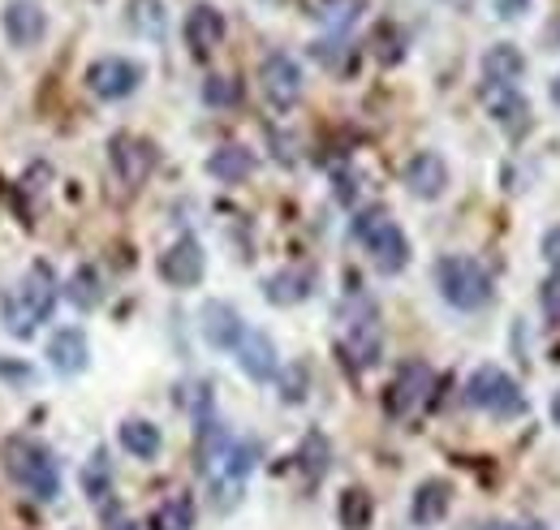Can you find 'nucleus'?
Wrapping results in <instances>:
<instances>
[{
  "label": "nucleus",
  "mask_w": 560,
  "mask_h": 530,
  "mask_svg": "<svg viewBox=\"0 0 560 530\" xmlns=\"http://www.w3.org/2000/svg\"><path fill=\"white\" fill-rule=\"evenodd\" d=\"M466 401H470L475 410L495 414V418H513V414L526 410L522 384H517L509 371H500V367H475L470 380H466Z\"/></svg>",
  "instance_id": "39448f33"
},
{
  "label": "nucleus",
  "mask_w": 560,
  "mask_h": 530,
  "mask_svg": "<svg viewBox=\"0 0 560 530\" xmlns=\"http://www.w3.org/2000/svg\"><path fill=\"white\" fill-rule=\"evenodd\" d=\"M302 398H306V371L293 367V371L284 376V401H302Z\"/></svg>",
  "instance_id": "473e14b6"
},
{
  "label": "nucleus",
  "mask_w": 560,
  "mask_h": 530,
  "mask_svg": "<svg viewBox=\"0 0 560 530\" xmlns=\"http://www.w3.org/2000/svg\"><path fill=\"white\" fill-rule=\"evenodd\" d=\"M353 238L362 242V251L371 255V264L380 267L384 276H397L410 264V238L401 233L397 220H388L384 207H371V211H358L353 216Z\"/></svg>",
  "instance_id": "20e7f679"
},
{
  "label": "nucleus",
  "mask_w": 560,
  "mask_h": 530,
  "mask_svg": "<svg viewBox=\"0 0 560 530\" xmlns=\"http://www.w3.org/2000/svg\"><path fill=\"white\" fill-rule=\"evenodd\" d=\"M0 26H4V39L13 48H35L48 35V13L39 0H9L0 13Z\"/></svg>",
  "instance_id": "1a4fd4ad"
},
{
  "label": "nucleus",
  "mask_w": 560,
  "mask_h": 530,
  "mask_svg": "<svg viewBox=\"0 0 560 530\" xmlns=\"http://www.w3.org/2000/svg\"><path fill=\"white\" fill-rule=\"evenodd\" d=\"M552 104L560 108V73H557V82H552Z\"/></svg>",
  "instance_id": "e433bc0d"
},
{
  "label": "nucleus",
  "mask_w": 560,
  "mask_h": 530,
  "mask_svg": "<svg viewBox=\"0 0 560 530\" xmlns=\"http://www.w3.org/2000/svg\"><path fill=\"white\" fill-rule=\"evenodd\" d=\"M224 31H229V22H224V13L208 4V0H199V4H190V13H186V26H182V35H186V48L203 61L211 57L215 48H220V39H224Z\"/></svg>",
  "instance_id": "9b49d317"
},
{
  "label": "nucleus",
  "mask_w": 560,
  "mask_h": 530,
  "mask_svg": "<svg viewBox=\"0 0 560 530\" xmlns=\"http://www.w3.org/2000/svg\"><path fill=\"white\" fill-rule=\"evenodd\" d=\"M57 293H61V285H57V272L48 264H35L26 272V280L4 298V307H0V324L9 336H18V341H26V336H35V329L52 315V307H57Z\"/></svg>",
  "instance_id": "f257e3e1"
},
{
  "label": "nucleus",
  "mask_w": 560,
  "mask_h": 530,
  "mask_svg": "<svg viewBox=\"0 0 560 530\" xmlns=\"http://www.w3.org/2000/svg\"><path fill=\"white\" fill-rule=\"evenodd\" d=\"M483 104H488L491 122H495L500 130L522 134L530 126V104L522 100L517 87H491V82H483Z\"/></svg>",
  "instance_id": "dca6fc26"
},
{
  "label": "nucleus",
  "mask_w": 560,
  "mask_h": 530,
  "mask_svg": "<svg viewBox=\"0 0 560 530\" xmlns=\"http://www.w3.org/2000/svg\"><path fill=\"white\" fill-rule=\"evenodd\" d=\"M509 530H544L539 522H522V527H509Z\"/></svg>",
  "instance_id": "4c0bfd02"
},
{
  "label": "nucleus",
  "mask_w": 560,
  "mask_h": 530,
  "mask_svg": "<svg viewBox=\"0 0 560 530\" xmlns=\"http://www.w3.org/2000/svg\"><path fill=\"white\" fill-rule=\"evenodd\" d=\"M544 307H548V315H552V320H560V276L544 285Z\"/></svg>",
  "instance_id": "72a5a7b5"
},
{
  "label": "nucleus",
  "mask_w": 560,
  "mask_h": 530,
  "mask_svg": "<svg viewBox=\"0 0 560 530\" xmlns=\"http://www.w3.org/2000/svg\"><path fill=\"white\" fill-rule=\"evenodd\" d=\"M160 280L164 285H173V289H195L199 280H203V272H208V255H203V246H199V238H177L164 255H160Z\"/></svg>",
  "instance_id": "0eeeda50"
},
{
  "label": "nucleus",
  "mask_w": 560,
  "mask_h": 530,
  "mask_svg": "<svg viewBox=\"0 0 560 530\" xmlns=\"http://www.w3.org/2000/svg\"><path fill=\"white\" fill-rule=\"evenodd\" d=\"M311 289H315V276L302 272V267H284V272H272L264 280V298L272 307H298V302L311 298Z\"/></svg>",
  "instance_id": "6ab92c4d"
},
{
  "label": "nucleus",
  "mask_w": 560,
  "mask_h": 530,
  "mask_svg": "<svg viewBox=\"0 0 560 530\" xmlns=\"http://www.w3.org/2000/svg\"><path fill=\"white\" fill-rule=\"evenodd\" d=\"M151 530H195V500L190 496H168L155 514H151Z\"/></svg>",
  "instance_id": "a878e982"
},
{
  "label": "nucleus",
  "mask_w": 560,
  "mask_h": 530,
  "mask_svg": "<svg viewBox=\"0 0 560 530\" xmlns=\"http://www.w3.org/2000/svg\"><path fill=\"white\" fill-rule=\"evenodd\" d=\"M259 87H264V100L280 108V113H289L298 100H302V66L289 57V53H272V57H264V66H259Z\"/></svg>",
  "instance_id": "6e6552de"
},
{
  "label": "nucleus",
  "mask_w": 560,
  "mask_h": 530,
  "mask_svg": "<svg viewBox=\"0 0 560 530\" xmlns=\"http://www.w3.org/2000/svg\"><path fill=\"white\" fill-rule=\"evenodd\" d=\"M108 155H113V169L126 186H142L155 169V147L147 138H135V134H117L108 142Z\"/></svg>",
  "instance_id": "9d476101"
},
{
  "label": "nucleus",
  "mask_w": 560,
  "mask_h": 530,
  "mask_svg": "<svg viewBox=\"0 0 560 530\" xmlns=\"http://www.w3.org/2000/svg\"><path fill=\"white\" fill-rule=\"evenodd\" d=\"M401 182H406V191H410L415 199L431 203L448 191V164H444L435 151H419V155H410V164H406Z\"/></svg>",
  "instance_id": "2eb2a0df"
},
{
  "label": "nucleus",
  "mask_w": 560,
  "mask_h": 530,
  "mask_svg": "<svg viewBox=\"0 0 560 530\" xmlns=\"http://www.w3.org/2000/svg\"><path fill=\"white\" fill-rule=\"evenodd\" d=\"M380 349H384V341H380V329H375V320H371V315H366V320H358V324H350L346 354H350L353 367H371V362H380Z\"/></svg>",
  "instance_id": "b1692460"
},
{
  "label": "nucleus",
  "mask_w": 560,
  "mask_h": 530,
  "mask_svg": "<svg viewBox=\"0 0 560 530\" xmlns=\"http://www.w3.org/2000/svg\"><path fill=\"white\" fill-rule=\"evenodd\" d=\"M237 367L255 380V384H268V380H277L280 376V354L277 345H272V336L259 329H246V336L237 341Z\"/></svg>",
  "instance_id": "f8f14e48"
},
{
  "label": "nucleus",
  "mask_w": 560,
  "mask_h": 530,
  "mask_svg": "<svg viewBox=\"0 0 560 530\" xmlns=\"http://www.w3.org/2000/svg\"><path fill=\"white\" fill-rule=\"evenodd\" d=\"M0 462H4V474L31 496V500H57L61 496V465L57 458L31 440V436H13L0 445Z\"/></svg>",
  "instance_id": "f03ea898"
},
{
  "label": "nucleus",
  "mask_w": 560,
  "mask_h": 530,
  "mask_svg": "<svg viewBox=\"0 0 560 530\" xmlns=\"http://www.w3.org/2000/svg\"><path fill=\"white\" fill-rule=\"evenodd\" d=\"M431 389H435L431 367H427V362H406V367L397 371V384H393V410H397V414L419 410Z\"/></svg>",
  "instance_id": "f3484780"
},
{
  "label": "nucleus",
  "mask_w": 560,
  "mask_h": 530,
  "mask_svg": "<svg viewBox=\"0 0 560 530\" xmlns=\"http://www.w3.org/2000/svg\"><path fill=\"white\" fill-rule=\"evenodd\" d=\"M220 462H224V474H229V479H246V474L255 470V462H259V449L246 445V440H237V445H229V453H224Z\"/></svg>",
  "instance_id": "c85d7f7f"
},
{
  "label": "nucleus",
  "mask_w": 560,
  "mask_h": 530,
  "mask_svg": "<svg viewBox=\"0 0 560 530\" xmlns=\"http://www.w3.org/2000/svg\"><path fill=\"white\" fill-rule=\"evenodd\" d=\"M113 530H139L135 522H121V527H113Z\"/></svg>",
  "instance_id": "ea45409f"
},
{
  "label": "nucleus",
  "mask_w": 560,
  "mask_h": 530,
  "mask_svg": "<svg viewBox=\"0 0 560 530\" xmlns=\"http://www.w3.org/2000/svg\"><path fill=\"white\" fill-rule=\"evenodd\" d=\"M448 505H453V487L444 479H427V483H419V492L410 500V522L415 527H440Z\"/></svg>",
  "instance_id": "a211bd4d"
},
{
  "label": "nucleus",
  "mask_w": 560,
  "mask_h": 530,
  "mask_svg": "<svg viewBox=\"0 0 560 530\" xmlns=\"http://www.w3.org/2000/svg\"><path fill=\"white\" fill-rule=\"evenodd\" d=\"M358 9H362V0H332L324 18H328V26H337V31H346V26H350L353 18H358Z\"/></svg>",
  "instance_id": "7c9ffc66"
},
{
  "label": "nucleus",
  "mask_w": 560,
  "mask_h": 530,
  "mask_svg": "<svg viewBox=\"0 0 560 530\" xmlns=\"http://www.w3.org/2000/svg\"><path fill=\"white\" fill-rule=\"evenodd\" d=\"M66 298H70L78 311H95V307L104 302V280H100V272L91 264L78 267L70 276V285H66Z\"/></svg>",
  "instance_id": "393cba45"
},
{
  "label": "nucleus",
  "mask_w": 560,
  "mask_h": 530,
  "mask_svg": "<svg viewBox=\"0 0 560 530\" xmlns=\"http://www.w3.org/2000/svg\"><path fill=\"white\" fill-rule=\"evenodd\" d=\"M142 82V66L130 57H100L86 66V91L95 100H130Z\"/></svg>",
  "instance_id": "423d86ee"
},
{
  "label": "nucleus",
  "mask_w": 560,
  "mask_h": 530,
  "mask_svg": "<svg viewBox=\"0 0 560 530\" xmlns=\"http://www.w3.org/2000/svg\"><path fill=\"white\" fill-rule=\"evenodd\" d=\"M552 423L560 427V389H557V398H552Z\"/></svg>",
  "instance_id": "c9c22d12"
},
{
  "label": "nucleus",
  "mask_w": 560,
  "mask_h": 530,
  "mask_svg": "<svg viewBox=\"0 0 560 530\" xmlns=\"http://www.w3.org/2000/svg\"><path fill=\"white\" fill-rule=\"evenodd\" d=\"M539 255H544V264L560 272V224H552V229L539 238Z\"/></svg>",
  "instance_id": "2f4dec72"
},
{
  "label": "nucleus",
  "mask_w": 560,
  "mask_h": 530,
  "mask_svg": "<svg viewBox=\"0 0 560 530\" xmlns=\"http://www.w3.org/2000/svg\"><path fill=\"white\" fill-rule=\"evenodd\" d=\"M530 9V0H495V13L500 18H522Z\"/></svg>",
  "instance_id": "f704fd0d"
},
{
  "label": "nucleus",
  "mask_w": 560,
  "mask_h": 530,
  "mask_svg": "<svg viewBox=\"0 0 560 530\" xmlns=\"http://www.w3.org/2000/svg\"><path fill=\"white\" fill-rule=\"evenodd\" d=\"M208 173L215 182H224V186H237V182H246V177L255 173V155H250L246 147H237V142L215 147L208 155Z\"/></svg>",
  "instance_id": "412c9836"
},
{
  "label": "nucleus",
  "mask_w": 560,
  "mask_h": 530,
  "mask_svg": "<svg viewBox=\"0 0 560 530\" xmlns=\"http://www.w3.org/2000/svg\"><path fill=\"white\" fill-rule=\"evenodd\" d=\"M203 100H208L211 108H233L237 100H242V87H237V78H208L203 82Z\"/></svg>",
  "instance_id": "c756f323"
},
{
  "label": "nucleus",
  "mask_w": 560,
  "mask_h": 530,
  "mask_svg": "<svg viewBox=\"0 0 560 530\" xmlns=\"http://www.w3.org/2000/svg\"><path fill=\"white\" fill-rule=\"evenodd\" d=\"M522 73H526V57L513 44H491L483 53V78L491 87H517Z\"/></svg>",
  "instance_id": "4be33fe9"
},
{
  "label": "nucleus",
  "mask_w": 560,
  "mask_h": 530,
  "mask_svg": "<svg viewBox=\"0 0 560 530\" xmlns=\"http://www.w3.org/2000/svg\"><path fill=\"white\" fill-rule=\"evenodd\" d=\"M126 22L142 39H160L168 31V9L164 0H126Z\"/></svg>",
  "instance_id": "5701e85b"
},
{
  "label": "nucleus",
  "mask_w": 560,
  "mask_h": 530,
  "mask_svg": "<svg viewBox=\"0 0 560 530\" xmlns=\"http://www.w3.org/2000/svg\"><path fill=\"white\" fill-rule=\"evenodd\" d=\"M337 518H341L346 530H366L371 518H375V505H371V496L362 487H346L341 492V505H337Z\"/></svg>",
  "instance_id": "bb28decb"
},
{
  "label": "nucleus",
  "mask_w": 560,
  "mask_h": 530,
  "mask_svg": "<svg viewBox=\"0 0 560 530\" xmlns=\"http://www.w3.org/2000/svg\"><path fill=\"white\" fill-rule=\"evenodd\" d=\"M117 440H121V449H126L130 458H139V462H155L160 449H164V436H160V427H155L151 418H126V423L117 427Z\"/></svg>",
  "instance_id": "aec40b11"
},
{
  "label": "nucleus",
  "mask_w": 560,
  "mask_h": 530,
  "mask_svg": "<svg viewBox=\"0 0 560 530\" xmlns=\"http://www.w3.org/2000/svg\"><path fill=\"white\" fill-rule=\"evenodd\" d=\"M82 492H86L91 500H104V496L113 492V470H108V458H104V449H100L91 462L82 465Z\"/></svg>",
  "instance_id": "cd10ccee"
},
{
  "label": "nucleus",
  "mask_w": 560,
  "mask_h": 530,
  "mask_svg": "<svg viewBox=\"0 0 560 530\" xmlns=\"http://www.w3.org/2000/svg\"><path fill=\"white\" fill-rule=\"evenodd\" d=\"M552 44H557V48H560V22H557V26H552Z\"/></svg>",
  "instance_id": "58836bf2"
},
{
  "label": "nucleus",
  "mask_w": 560,
  "mask_h": 530,
  "mask_svg": "<svg viewBox=\"0 0 560 530\" xmlns=\"http://www.w3.org/2000/svg\"><path fill=\"white\" fill-rule=\"evenodd\" d=\"M435 289L457 311H483L491 298H495L491 272L479 260H470V255H444V260H435Z\"/></svg>",
  "instance_id": "7ed1b4c3"
},
{
  "label": "nucleus",
  "mask_w": 560,
  "mask_h": 530,
  "mask_svg": "<svg viewBox=\"0 0 560 530\" xmlns=\"http://www.w3.org/2000/svg\"><path fill=\"white\" fill-rule=\"evenodd\" d=\"M199 332H203V341H208L211 349H237V341L246 336V320L237 315V307L211 298L199 311Z\"/></svg>",
  "instance_id": "4468645a"
},
{
  "label": "nucleus",
  "mask_w": 560,
  "mask_h": 530,
  "mask_svg": "<svg viewBox=\"0 0 560 530\" xmlns=\"http://www.w3.org/2000/svg\"><path fill=\"white\" fill-rule=\"evenodd\" d=\"M44 358H48V367H52L57 376H78V371H86V362H91V341H86L82 329H57V332H48Z\"/></svg>",
  "instance_id": "ddd939ff"
}]
</instances>
